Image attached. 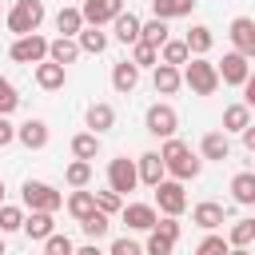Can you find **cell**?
Returning a JSON list of instances; mask_svg holds the SVG:
<instances>
[{
  "mask_svg": "<svg viewBox=\"0 0 255 255\" xmlns=\"http://www.w3.org/2000/svg\"><path fill=\"white\" fill-rule=\"evenodd\" d=\"M159 159H163V167H167V171H171L179 183H183V179H195V175H199V167H203V159H199V155H195V151H191L183 139H175V135L163 143Z\"/></svg>",
  "mask_w": 255,
  "mask_h": 255,
  "instance_id": "obj_1",
  "label": "cell"
},
{
  "mask_svg": "<svg viewBox=\"0 0 255 255\" xmlns=\"http://www.w3.org/2000/svg\"><path fill=\"white\" fill-rule=\"evenodd\" d=\"M183 84H187L195 96H215V88H219V72H215L211 60L195 56V60L183 64Z\"/></svg>",
  "mask_w": 255,
  "mask_h": 255,
  "instance_id": "obj_2",
  "label": "cell"
},
{
  "mask_svg": "<svg viewBox=\"0 0 255 255\" xmlns=\"http://www.w3.org/2000/svg\"><path fill=\"white\" fill-rule=\"evenodd\" d=\"M40 20H44V4L40 0H16L12 12H8V28L16 36H32L40 28Z\"/></svg>",
  "mask_w": 255,
  "mask_h": 255,
  "instance_id": "obj_3",
  "label": "cell"
},
{
  "mask_svg": "<svg viewBox=\"0 0 255 255\" xmlns=\"http://www.w3.org/2000/svg\"><path fill=\"white\" fill-rule=\"evenodd\" d=\"M20 195H24V207H28V211H56V207L64 203V195H60L52 183H40V179H24Z\"/></svg>",
  "mask_w": 255,
  "mask_h": 255,
  "instance_id": "obj_4",
  "label": "cell"
},
{
  "mask_svg": "<svg viewBox=\"0 0 255 255\" xmlns=\"http://www.w3.org/2000/svg\"><path fill=\"white\" fill-rule=\"evenodd\" d=\"M135 183H139V171H135V163H131L128 155H120V159H112V163H108V191L128 195Z\"/></svg>",
  "mask_w": 255,
  "mask_h": 255,
  "instance_id": "obj_5",
  "label": "cell"
},
{
  "mask_svg": "<svg viewBox=\"0 0 255 255\" xmlns=\"http://www.w3.org/2000/svg\"><path fill=\"white\" fill-rule=\"evenodd\" d=\"M12 60H16V64H44V60H48V40H44L40 32H32V36H16V44H12Z\"/></svg>",
  "mask_w": 255,
  "mask_h": 255,
  "instance_id": "obj_6",
  "label": "cell"
},
{
  "mask_svg": "<svg viewBox=\"0 0 255 255\" xmlns=\"http://www.w3.org/2000/svg\"><path fill=\"white\" fill-rule=\"evenodd\" d=\"M143 124H147V131H151V135L171 139V135H175V128H179V116H175V108H171V104H151Z\"/></svg>",
  "mask_w": 255,
  "mask_h": 255,
  "instance_id": "obj_7",
  "label": "cell"
},
{
  "mask_svg": "<svg viewBox=\"0 0 255 255\" xmlns=\"http://www.w3.org/2000/svg\"><path fill=\"white\" fill-rule=\"evenodd\" d=\"M155 203H159V211L163 215H183V207H187V191H183V183L179 179H163L159 187H155Z\"/></svg>",
  "mask_w": 255,
  "mask_h": 255,
  "instance_id": "obj_8",
  "label": "cell"
},
{
  "mask_svg": "<svg viewBox=\"0 0 255 255\" xmlns=\"http://www.w3.org/2000/svg\"><path fill=\"white\" fill-rule=\"evenodd\" d=\"M120 12H124V0H84V8H80V16H84L88 28H104Z\"/></svg>",
  "mask_w": 255,
  "mask_h": 255,
  "instance_id": "obj_9",
  "label": "cell"
},
{
  "mask_svg": "<svg viewBox=\"0 0 255 255\" xmlns=\"http://www.w3.org/2000/svg\"><path fill=\"white\" fill-rule=\"evenodd\" d=\"M227 36H231V44H235V52H239V56L255 60V20H251V16H235Z\"/></svg>",
  "mask_w": 255,
  "mask_h": 255,
  "instance_id": "obj_10",
  "label": "cell"
},
{
  "mask_svg": "<svg viewBox=\"0 0 255 255\" xmlns=\"http://www.w3.org/2000/svg\"><path fill=\"white\" fill-rule=\"evenodd\" d=\"M215 72H219V80H223V84L243 88V84H247V76H251V64H247V56L227 52V56H223V64H215Z\"/></svg>",
  "mask_w": 255,
  "mask_h": 255,
  "instance_id": "obj_11",
  "label": "cell"
},
{
  "mask_svg": "<svg viewBox=\"0 0 255 255\" xmlns=\"http://www.w3.org/2000/svg\"><path fill=\"white\" fill-rule=\"evenodd\" d=\"M135 171H139V183H147V187H159V183H163V175H167V167H163L159 151H143V155H139V163H135Z\"/></svg>",
  "mask_w": 255,
  "mask_h": 255,
  "instance_id": "obj_12",
  "label": "cell"
},
{
  "mask_svg": "<svg viewBox=\"0 0 255 255\" xmlns=\"http://www.w3.org/2000/svg\"><path fill=\"white\" fill-rule=\"evenodd\" d=\"M124 223H128L131 231H151V227L159 223V215H155L151 203H128V207H124Z\"/></svg>",
  "mask_w": 255,
  "mask_h": 255,
  "instance_id": "obj_13",
  "label": "cell"
},
{
  "mask_svg": "<svg viewBox=\"0 0 255 255\" xmlns=\"http://www.w3.org/2000/svg\"><path fill=\"white\" fill-rule=\"evenodd\" d=\"M20 231L28 239H48V235H56V219H52V211H32V215H24Z\"/></svg>",
  "mask_w": 255,
  "mask_h": 255,
  "instance_id": "obj_14",
  "label": "cell"
},
{
  "mask_svg": "<svg viewBox=\"0 0 255 255\" xmlns=\"http://www.w3.org/2000/svg\"><path fill=\"white\" fill-rule=\"evenodd\" d=\"M76 56H80V44H76L72 36H56V40H48V60H52V64L68 68Z\"/></svg>",
  "mask_w": 255,
  "mask_h": 255,
  "instance_id": "obj_15",
  "label": "cell"
},
{
  "mask_svg": "<svg viewBox=\"0 0 255 255\" xmlns=\"http://www.w3.org/2000/svg\"><path fill=\"white\" fill-rule=\"evenodd\" d=\"M151 84H155V92H159V96H175V92H179V84H183V72H179V68H171V64H155Z\"/></svg>",
  "mask_w": 255,
  "mask_h": 255,
  "instance_id": "obj_16",
  "label": "cell"
},
{
  "mask_svg": "<svg viewBox=\"0 0 255 255\" xmlns=\"http://www.w3.org/2000/svg\"><path fill=\"white\" fill-rule=\"evenodd\" d=\"M16 139H20L24 147L40 151V147L48 143V124H44V120H28V124H20V128H16Z\"/></svg>",
  "mask_w": 255,
  "mask_h": 255,
  "instance_id": "obj_17",
  "label": "cell"
},
{
  "mask_svg": "<svg viewBox=\"0 0 255 255\" xmlns=\"http://www.w3.org/2000/svg\"><path fill=\"white\" fill-rule=\"evenodd\" d=\"M139 24H143V20H139L135 12H120V16L112 20L116 40H120V44H139Z\"/></svg>",
  "mask_w": 255,
  "mask_h": 255,
  "instance_id": "obj_18",
  "label": "cell"
},
{
  "mask_svg": "<svg viewBox=\"0 0 255 255\" xmlns=\"http://www.w3.org/2000/svg\"><path fill=\"white\" fill-rule=\"evenodd\" d=\"M135 84H139V68H135L131 60H120V64L112 68V88L128 96V92H135Z\"/></svg>",
  "mask_w": 255,
  "mask_h": 255,
  "instance_id": "obj_19",
  "label": "cell"
},
{
  "mask_svg": "<svg viewBox=\"0 0 255 255\" xmlns=\"http://www.w3.org/2000/svg\"><path fill=\"white\" fill-rule=\"evenodd\" d=\"M64 80H68V72H64L60 64H52V60L36 64V84H40L44 92H56V88H64Z\"/></svg>",
  "mask_w": 255,
  "mask_h": 255,
  "instance_id": "obj_20",
  "label": "cell"
},
{
  "mask_svg": "<svg viewBox=\"0 0 255 255\" xmlns=\"http://www.w3.org/2000/svg\"><path fill=\"white\" fill-rule=\"evenodd\" d=\"M139 44H147V48H163L167 44V20H143L139 24Z\"/></svg>",
  "mask_w": 255,
  "mask_h": 255,
  "instance_id": "obj_21",
  "label": "cell"
},
{
  "mask_svg": "<svg viewBox=\"0 0 255 255\" xmlns=\"http://www.w3.org/2000/svg\"><path fill=\"white\" fill-rule=\"evenodd\" d=\"M88 128H92L96 135H100V131H108V128H116V108H112V104H104V100H100V104H92V108H88Z\"/></svg>",
  "mask_w": 255,
  "mask_h": 255,
  "instance_id": "obj_22",
  "label": "cell"
},
{
  "mask_svg": "<svg viewBox=\"0 0 255 255\" xmlns=\"http://www.w3.org/2000/svg\"><path fill=\"white\" fill-rule=\"evenodd\" d=\"M199 151H203V159H219V163H223V159L231 155V143H227L223 131H207L203 143H199Z\"/></svg>",
  "mask_w": 255,
  "mask_h": 255,
  "instance_id": "obj_23",
  "label": "cell"
},
{
  "mask_svg": "<svg viewBox=\"0 0 255 255\" xmlns=\"http://www.w3.org/2000/svg\"><path fill=\"white\" fill-rule=\"evenodd\" d=\"M231 195H235V203L255 207V171H239V175L231 179Z\"/></svg>",
  "mask_w": 255,
  "mask_h": 255,
  "instance_id": "obj_24",
  "label": "cell"
},
{
  "mask_svg": "<svg viewBox=\"0 0 255 255\" xmlns=\"http://www.w3.org/2000/svg\"><path fill=\"white\" fill-rule=\"evenodd\" d=\"M183 44H187V52H191V56H203V52H211L215 36H211V28H207V24H195V28L183 36Z\"/></svg>",
  "mask_w": 255,
  "mask_h": 255,
  "instance_id": "obj_25",
  "label": "cell"
},
{
  "mask_svg": "<svg viewBox=\"0 0 255 255\" xmlns=\"http://www.w3.org/2000/svg\"><path fill=\"white\" fill-rule=\"evenodd\" d=\"M191 8H195V0H151L155 20H175V16H187Z\"/></svg>",
  "mask_w": 255,
  "mask_h": 255,
  "instance_id": "obj_26",
  "label": "cell"
},
{
  "mask_svg": "<svg viewBox=\"0 0 255 255\" xmlns=\"http://www.w3.org/2000/svg\"><path fill=\"white\" fill-rule=\"evenodd\" d=\"M80 28H84V16H80V8H60L56 12V32L60 36H80Z\"/></svg>",
  "mask_w": 255,
  "mask_h": 255,
  "instance_id": "obj_27",
  "label": "cell"
},
{
  "mask_svg": "<svg viewBox=\"0 0 255 255\" xmlns=\"http://www.w3.org/2000/svg\"><path fill=\"white\" fill-rule=\"evenodd\" d=\"M191 223H199L203 231H215V227L223 223V207H219V203H199V207L191 211Z\"/></svg>",
  "mask_w": 255,
  "mask_h": 255,
  "instance_id": "obj_28",
  "label": "cell"
},
{
  "mask_svg": "<svg viewBox=\"0 0 255 255\" xmlns=\"http://www.w3.org/2000/svg\"><path fill=\"white\" fill-rule=\"evenodd\" d=\"M76 44H80V52H92V56H100V52L108 48V32H100V28H80Z\"/></svg>",
  "mask_w": 255,
  "mask_h": 255,
  "instance_id": "obj_29",
  "label": "cell"
},
{
  "mask_svg": "<svg viewBox=\"0 0 255 255\" xmlns=\"http://www.w3.org/2000/svg\"><path fill=\"white\" fill-rule=\"evenodd\" d=\"M243 128H251V108L247 104H231L223 112V131H243Z\"/></svg>",
  "mask_w": 255,
  "mask_h": 255,
  "instance_id": "obj_30",
  "label": "cell"
},
{
  "mask_svg": "<svg viewBox=\"0 0 255 255\" xmlns=\"http://www.w3.org/2000/svg\"><path fill=\"white\" fill-rule=\"evenodd\" d=\"M80 227H84V235H88V239L96 243V239H104V235L112 231V215H104V211L96 207V211H92V215H88V219H84Z\"/></svg>",
  "mask_w": 255,
  "mask_h": 255,
  "instance_id": "obj_31",
  "label": "cell"
},
{
  "mask_svg": "<svg viewBox=\"0 0 255 255\" xmlns=\"http://www.w3.org/2000/svg\"><path fill=\"white\" fill-rule=\"evenodd\" d=\"M187 60H191V52H187V44H183V40H167V44L159 48V64L179 68V64H187Z\"/></svg>",
  "mask_w": 255,
  "mask_h": 255,
  "instance_id": "obj_32",
  "label": "cell"
},
{
  "mask_svg": "<svg viewBox=\"0 0 255 255\" xmlns=\"http://www.w3.org/2000/svg\"><path fill=\"white\" fill-rule=\"evenodd\" d=\"M96 151H100V135L96 131H80L72 139V155L76 159H96Z\"/></svg>",
  "mask_w": 255,
  "mask_h": 255,
  "instance_id": "obj_33",
  "label": "cell"
},
{
  "mask_svg": "<svg viewBox=\"0 0 255 255\" xmlns=\"http://www.w3.org/2000/svg\"><path fill=\"white\" fill-rule=\"evenodd\" d=\"M68 211H72V215H76V219H80V223H84V219H88V215H92V211H96V195H92V191H84V187H80V191H76V195H72V199H68Z\"/></svg>",
  "mask_w": 255,
  "mask_h": 255,
  "instance_id": "obj_34",
  "label": "cell"
},
{
  "mask_svg": "<svg viewBox=\"0 0 255 255\" xmlns=\"http://www.w3.org/2000/svg\"><path fill=\"white\" fill-rule=\"evenodd\" d=\"M255 239V219H235V227L227 231V247H247Z\"/></svg>",
  "mask_w": 255,
  "mask_h": 255,
  "instance_id": "obj_35",
  "label": "cell"
},
{
  "mask_svg": "<svg viewBox=\"0 0 255 255\" xmlns=\"http://www.w3.org/2000/svg\"><path fill=\"white\" fill-rule=\"evenodd\" d=\"M64 179H68L76 191H80V187H88V179H92V163H88V159H72V163H68V171H64Z\"/></svg>",
  "mask_w": 255,
  "mask_h": 255,
  "instance_id": "obj_36",
  "label": "cell"
},
{
  "mask_svg": "<svg viewBox=\"0 0 255 255\" xmlns=\"http://www.w3.org/2000/svg\"><path fill=\"white\" fill-rule=\"evenodd\" d=\"M20 227H24V211L0 203V235H4V231H20Z\"/></svg>",
  "mask_w": 255,
  "mask_h": 255,
  "instance_id": "obj_37",
  "label": "cell"
},
{
  "mask_svg": "<svg viewBox=\"0 0 255 255\" xmlns=\"http://www.w3.org/2000/svg\"><path fill=\"white\" fill-rule=\"evenodd\" d=\"M155 60H159V48L131 44V64H135V68H155Z\"/></svg>",
  "mask_w": 255,
  "mask_h": 255,
  "instance_id": "obj_38",
  "label": "cell"
},
{
  "mask_svg": "<svg viewBox=\"0 0 255 255\" xmlns=\"http://www.w3.org/2000/svg\"><path fill=\"white\" fill-rule=\"evenodd\" d=\"M44 255H76V247H72L68 235H48L44 239Z\"/></svg>",
  "mask_w": 255,
  "mask_h": 255,
  "instance_id": "obj_39",
  "label": "cell"
},
{
  "mask_svg": "<svg viewBox=\"0 0 255 255\" xmlns=\"http://www.w3.org/2000/svg\"><path fill=\"white\" fill-rule=\"evenodd\" d=\"M16 104H20V96H16V88L0 76V116H8V112H16Z\"/></svg>",
  "mask_w": 255,
  "mask_h": 255,
  "instance_id": "obj_40",
  "label": "cell"
},
{
  "mask_svg": "<svg viewBox=\"0 0 255 255\" xmlns=\"http://www.w3.org/2000/svg\"><path fill=\"white\" fill-rule=\"evenodd\" d=\"M231 247H227V239L223 235H207L199 247H195V255H227Z\"/></svg>",
  "mask_w": 255,
  "mask_h": 255,
  "instance_id": "obj_41",
  "label": "cell"
},
{
  "mask_svg": "<svg viewBox=\"0 0 255 255\" xmlns=\"http://www.w3.org/2000/svg\"><path fill=\"white\" fill-rule=\"evenodd\" d=\"M92 195H96V207H100V211H104V215H116V211H120V207H124V203H120V195H116V191H92Z\"/></svg>",
  "mask_w": 255,
  "mask_h": 255,
  "instance_id": "obj_42",
  "label": "cell"
},
{
  "mask_svg": "<svg viewBox=\"0 0 255 255\" xmlns=\"http://www.w3.org/2000/svg\"><path fill=\"white\" fill-rule=\"evenodd\" d=\"M171 247H175V243H167L159 231H147V247H143L147 255H171Z\"/></svg>",
  "mask_w": 255,
  "mask_h": 255,
  "instance_id": "obj_43",
  "label": "cell"
},
{
  "mask_svg": "<svg viewBox=\"0 0 255 255\" xmlns=\"http://www.w3.org/2000/svg\"><path fill=\"white\" fill-rule=\"evenodd\" d=\"M151 231H159V235H163L167 243H175V239H179V223H175L171 215H163V219H159V223H155Z\"/></svg>",
  "mask_w": 255,
  "mask_h": 255,
  "instance_id": "obj_44",
  "label": "cell"
},
{
  "mask_svg": "<svg viewBox=\"0 0 255 255\" xmlns=\"http://www.w3.org/2000/svg\"><path fill=\"white\" fill-rule=\"evenodd\" d=\"M112 255H143V247L135 239H116L112 243Z\"/></svg>",
  "mask_w": 255,
  "mask_h": 255,
  "instance_id": "obj_45",
  "label": "cell"
},
{
  "mask_svg": "<svg viewBox=\"0 0 255 255\" xmlns=\"http://www.w3.org/2000/svg\"><path fill=\"white\" fill-rule=\"evenodd\" d=\"M12 139H16V128L8 124V116H0V147H8Z\"/></svg>",
  "mask_w": 255,
  "mask_h": 255,
  "instance_id": "obj_46",
  "label": "cell"
},
{
  "mask_svg": "<svg viewBox=\"0 0 255 255\" xmlns=\"http://www.w3.org/2000/svg\"><path fill=\"white\" fill-rule=\"evenodd\" d=\"M243 92H247V96H243V104H247V108H255V72L247 76V84H243Z\"/></svg>",
  "mask_w": 255,
  "mask_h": 255,
  "instance_id": "obj_47",
  "label": "cell"
},
{
  "mask_svg": "<svg viewBox=\"0 0 255 255\" xmlns=\"http://www.w3.org/2000/svg\"><path fill=\"white\" fill-rule=\"evenodd\" d=\"M243 147L255 151V128H243Z\"/></svg>",
  "mask_w": 255,
  "mask_h": 255,
  "instance_id": "obj_48",
  "label": "cell"
},
{
  "mask_svg": "<svg viewBox=\"0 0 255 255\" xmlns=\"http://www.w3.org/2000/svg\"><path fill=\"white\" fill-rule=\"evenodd\" d=\"M76 255H104V251H100V247H96V243H88V247H80V251H76Z\"/></svg>",
  "mask_w": 255,
  "mask_h": 255,
  "instance_id": "obj_49",
  "label": "cell"
},
{
  "mask_svg": "<svg viewBox=\"0 0 255 255\" xmlns=\"http://www.w3.org/2000/svg\"><path fill=\"white\" fill-rule=\"evenodd\" d=\"M227 255H251V251H247V247H231Z\"/></svg>",
  "mask_w": 255,
  "mask_h": 255,
  "instance_id": "obj_50",
  "label": "cell"
},
{
  "mask_svg": "<svg viewBox=\"0 0 255 255\" xmlns=\"http://www.w3.org/2000/svg\"><path fill=\"white\" fill-rule=\"evenodd\" d=\"M0 203H4V179H0Z\"/></svg>",
  "mask_w": 255,
  "mask_h": 255,
  "instance_id": "obj_51",
  "label": "cell"
},
{
  "mask_svg": "<svg viewBox=\"0 0 255 255\" xmlns=\"http://www.w3.org/2000/svg\"><path fill=\"white\" fill-rule=\"evenodd\" d=\"M0 255H4V239H0Z\"/></svg>",
  "mask_w": 255,
  "mask_h": 255,
  "instance_id": "obj_52",
  "label": "cell"
}]
</instances>
